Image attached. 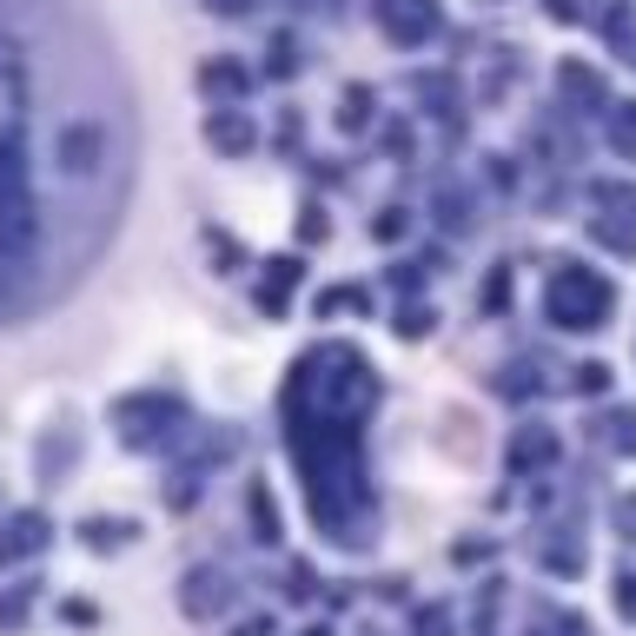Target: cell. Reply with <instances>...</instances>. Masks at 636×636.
Instances as JSON below:
<instances>
[{"mask_svg": "<svg viewBox=\"0 0 636 636\" xmlns=\"http://www.w3.org/2000/svg\"><path fill=\"white\" fill-rule=\"evenodd\" d=\"M378 405V378L352 345H311L285 384V444L305 470V504L339 543H358L365 491V412Z\"/></svg>", "mask_w": 636, "mask_h": 636, "instance_id": "obj_1", "label": "cell"}, {"mask_svg": "<svg viewBox=\"0 0 636 636\" xmlns=\"http://www.w3.org/2000/svg\"><path fill=\"white\" fill-rule=\"evenodd\" d=\"M107 152H113V139H107V120L100 113H73V120L53 126V167L73 186H94L107 173Z\"/></svg>", "mask_w": 636, "mask_h": 636, "instance_id": "obj_2", "label": "cell"}, {"mask_svg": "<svg viewBox=\"0 0 636 636\" xmlns=\"http://www.w3.org/2000/svg\"><path fill=\"white\" fill-rule=\"evenodd\" d=\"M550 318H556V326H603V318H610V285L597 272H556Z\"/></svg>", "mask_w": 636, "mask_h": 636, "instance_id": "obj_3", "label": "cell"}, {"mask_svg": "<svg viewBox=\"0 0 636 636\" xmlns=\"http://www.w3.org/2000/svg\"><path fill=\"white\" fill-rule=\"evenodd\" d=\"M378 27L397 47H425L438 34V8H431V0H378Z\"/></svg>", "mask_w": 636, "mask_h": 636, "instance_id": "obj_4", "label": "cell"}, {"mask_svg": "<svg viewBox=\"0 0 636 636\" xmlns=\"http://www.w3.org/2000/svg\"><path fill=\"white\" fill-rule=\"evenodd\" d=\"M206 139L225 152V159H246L253 146H259V133H253V120L246 113H238V107H212L206 113Z\"/></svg>", "mask_w": 636, "mask_h": 636, "instance_id": "obj_5", "label": "cell"}, {"mask_svg": "<svg viewBox=\"0 0 636 636\" xmlns=\"http://www.w3.org/2000/svg\"><path fill=\"white\" fill-rule=\"evenodd\" d=\"M199 87H206L219 107H238V100H246V87H253V73L238 66V60H212V66L199 73Z\"/></svg>", "mask_w": 636, "mask_h": 636, "instance_id": "obj_6", "label": "cell"}, {"mask_svg": "<svg viewBox=\"0 0 636 636\" xmlns=\"http://www.w3.org/2000/svg\"><path fill=\"white\" fill-rule=\"evenodd\" d=\"M225 597H232V590H225V577H219V571H193L180 603H186V616H199V623H206L212 610H225Z\"/></svg>", "mask_w": 636, "mask_h": 636, "instance_id": "obj_7", "label": "cell"}, {"mask_svg": "<svg viewBox=\"0 0 636 636\" xmlns=\"http://www.w3.org/2000/svg\"><path fill=\"white\" fill-rule=\"evenodd\" d=\"M47 543V517L40 511H21L14 524H8V537H0V564H14V556H27V550H40Z\"/></svg>", "mask_w": 636, "mask_h": 636, "instance_id": "obj_8", "label": "cell"}, {"mask_svg": "<svg viewBox=\"0 0 636 636\" xmlns=\"http://www.w3.org/2000/svg\"><path fill=\"white\" fill-rule=\"evenodd\" d=\"M292 285H298V259H272V285L259 292V305H266V311H279Z\"/></svg>", "mask_w": 636, "mask_h": 636, "instance_id": "obj_9", "label": "cell"}, {"mask_svg": "<svg viewBox=\"0 0 636 636\" xmlns=\"http://www.w3.org/2000/svg\"><path fill=\"white\" fill-rule=\"evenodd\" d=\"M272 73H279V80L298 73V40H292V34H272Z\"/></svg>", "mask_w": 636, "mask_h": 636, "instance_id": "obj_10", "label": "cell"}, {"mask_svg": "<svg viewBox=\"0 0 636 636\" xmlns=\"http://www.w3.org/2000/svg\"><path fill=\"white\" fill-rule=\"evenodd\" d=\"M27 603H34V590L21 584L14 597H0V629H21V616H27Z\"/></svg>", "mask_w": 636, "mask_h": 636, "instance_id": "obj_11", "label": "cell"}, {"mask_svg": "<svg viewBox=\"0 0 636 636\" xmlns=\"http://www.w3.org/2000/svg\"><path fill=\"white\" fill-rule=\"evenodd\" d=\"M511 457H517V464H543V457H550V438H543V431H524Z\"/></svg>", "mask_w": 636, "mask_h": 636, "instance_id": "obj_12", "label": "cell"}, {"mask_svg": "<svg viewBox=\"0 0 636 636\" xmlns=\"http://www.w3.org/2000/svg\"><path fill=\"white\" fill-rule=\"evenodd\" d=\"M253 524H259V537H266V543L279 537V511H272V498H266V491H253Z\"/></svg>", "mask_w": 636, "mask_h": 636, "instance_id": "obj_13", "label": "cell"}, {"mask_svg": "<svg viewBox=\"0 0 636 636\" xmlns=\"http://www.w3.org/2000/svg\"><path fill=\"white\" fill-rule=\"evenodd\" d=\"M339 120H345V126H365V87L345 94V113H339Z\"/></svg>", "mask_w": 636, "mask_h": 636, "instance_id": "obj_14", "label": "cell"}, {"mask_svg": "<svg viewBox=\"0 0 636 636\" xmlns=\"http://www.w3.org/2000/svg\"><path fill=\"white\" fill-rule=\"evenodd\" d=\"M298 238H326V212H318V206H305V219H298Z\"/></svg>", "mask_w": 636, "mask_h": 636, "instance_id": "obj_15", "label": "cell"}, {"mask_svg": "<svg viewBox=\"0 0 636 636\" xmlns=\"http://www.w3.org/2000/svg\"><path fill=\"white\" fill-rule=\"evenodd\" d=\"M616 146H623V152H636V120H629V113L616 120Z\"/></svg>", "mask_w": 636, "mask_h": 636, "instance_id": "obj_16", "label": "cell"}, {"mask_svg": "<svg viewBox=\"0 0 636 636\" xmlns=\"http://www.w3.org/2000/svg\"><path fill=\"white\" fill-rule=\"evenodd\" d=\"M616 610H623V616H636V577H623V590H616Z\"/></svg>", "mask_w": 636, "mask_h": 636, "instance_id": "obj_17", "label": "cell"}, {"mask_svg": "<svg viewBox=\"0 0 636 636\" xmlns=\"http://www.w3.org/2000/svg\"><path fill=\"white\" fill-rule=\"evenodd\" d=\"M418 636H444V610H431V616H418Z\"/></svg>", "mask_w": 636, "mask_h": 636, "instance_id": "obj_18", "label": "cell"}, {"mask_svg": "<svg viewBox=\"0 0 636 636\" xmlns=\"http://www.w3.org/2000/svg\"><path fill=\"white\" fill-rule=\"evenodd\" d=\"M206 8H219V14H246L253 0H206Z\"/></svg>", "mask_w": 636, "mask_h": 636, "instance_id": "obj_19", "label": "cell"}, {"mask_svg": "<svg viewBox=\"0 0 636 636\" xmlns=\"http://www.w3.org/2000/svg\"><path fill=\"white\" fill-rule=\"evenodd\" d=\"M305 636H326V629H305Z\"/></svg>", "mask_w": 636, "mask_h": 636, "instance_id": "obj_20", "label": "cell"}]
</instances>
